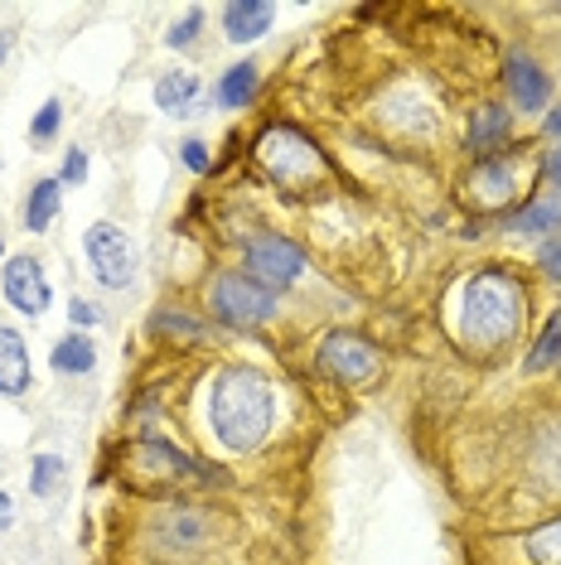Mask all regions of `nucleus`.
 <instances>
[{
    "instance_id": "f257e3e1",
    "label": "nucleus",
    "mask_w": 561,
    "mask_h": 565,
    "mask_svg": "<svg viewBox=\"0 0 561 565\" xmlns=\"http://www.w3.org/2000/svg\"><path fill=\"white\" fill-rule=\"evenodd\" d=\"M528 329V286L508 266H484L461 290V343L475 358H499L522 343Z\"/></svg>"
},
{
    "instance_id": "f03ea898",
    "label": "nucleus",
    "mask_w": 561,
    "mask_h": 565,
    "mask_svg": "<svg viewBox=\"0 0 561 565\" xmlns=\"http://www.w3.org/2000/svg\"><path fill=\"white\" fill-rule=\"evenodd\" d=\"M203 416H209L213 440H219L227 455H257L276 426V392H272V382H266V372L242 367V363L213 372Z\"/></svg>"
},
{
    "instance_id": "7ed1b4c3",
    "label": "nucleus",
    "mask_w": 561,
    "mask_h": 565,
    "mask_svg": "<svg viewBox=\"0 0 561 565\" xmlns=\"http://www.w3.org/2000/svg\"><path fill=\"white\" fill-rule=\"evenodd\" d=\"M213 522H219V512L209 503H165L146 518V546L165 565L203 561L213 546Z\"/></svg>"
},
{
    "instance_id": "20e7f679",
    "label": "nucleus",
    "mask_w": 561,
    "mask_h": 565,
    "mask_svg": "<svg viewBox=\"0 0 561 565\" xmlns=\"http://www.w3.org/2000/svg\"><path fill=\"white\" fill-rule=\"evenodd\" d=\"M252 150H257L262 174L272 179V184H280V189H310V184H320V179L329 174L325 150L290 121L266 126Z\"/></svg>"
},
{
    "instance_id": "39448f33",
    "label": "nucleus",
    "mask_w": 561,
    "mask_h": 565,
    "mask_svg": "<svg viewBox=\"0 0 561 565\" xmlns=\"http://www.w3.org/2000/svg\"><path fill=\"white\" fill-rule=\"evenodd\" d=\"M209 315L227 329H262L280 315V295L257 286L247 271H219L209 286Z\"/></svg>"
},
{
    "instance_id": "423d86ee",
    "label": "nucleus",
    "mask_w": 561,
    "mask_h": 565,
    "mask_svg": "<svg viewBox=\"0 0 561 565\" xmlns=\"http://www.w3.org/2000/svg\"><path fill=\"white\" fill-rule=\"evenodd\" d=\"M315 372L329 382H339V387H373L382 377V353H378L373 339H363V333L335 329L315 343Z\"/></svg>"
},
{
    "instance_id": "0eeeda50",
    "label": "nucleus",
    "mask_w": 561,
    "mask_h": 565,
    "mask_svg": "<svg viewBox=\"0 0 561 565\" xmlns=\"http://www.w3.org/2000/svg\"><path fill=\"white\" fill-rule=\"evenodd\" d=\"M242 271L272 295H280L310 271V256H305L300 242L286 237V233H252L247 242H242Z\"/></svg>"
},
{
    "instance_id": "6e6552de",
    "label": "nucleus",
    "mask_w": 561,
    "mask_h": 565,
    "mask_svg": "<svg viewBox=\"0 0 561 565\" xmlns=\"http://www.w3.org/2000/svg\"><path fill=\"white\" fill-rule=\"evenodd\" d=\"M83 262H87V271H93V280L102 290H131L136 276H140L136 242L126 237V227L107 223V217L83 233Z\"/></svg>"
},
{
    "instance_id": "1a4fd4ad",
    "label": "nucleus",
    "mask_w": 561,
    "mask_h": 565,
    "mask_svg": "<svg viewBox=\"0 0 561 565\" xmlns=\"http://www.w3.org/2000/svg\"><path fill=\"white\" fill-rule=\"evenodd\" d=\"M522 473L542 503H561V416L532 420L528 445H522Z\"/></svg>"
},
{
    "instance_id": "9d476101",
    "label": "nucleus",
    "mask_w": 561,
    "mask_h": 565,
    "mask_svg": "<svg viewBox=\"0 0 561 565\" xmlns=\"http://www.w3.org/2000/svg\"><path fill=\"white\" fill-rule=\"evenodd\" d=\"M0 295H6V305L24 319H44L49 305H54V286H49L40 256L30 252H15L6 256V266H0Z\"/></svg>"
},
{
    "instance_id": "9b49d317",
    "label": "nucleus",
    "mask_w": 561,
    "mask_h": 565,
    "mask_svg": "<svg viewBox=\"0 0 561 565\" xmlns=\"http://www.w3.org/2000/svg\"><path fill=\"white\" fill-rule=\"evenodd\" d=\"M465 199L475 203L479 213H514L518 199V150H499V156H484L475 160V170L465 179Z\"/></svg>"
},
{
    "instance_id": "f8f14e48",
    "label": "nucleus",
    "mask_w": 561,
    "mask_h": 565,
    "mask_svg": "<svg viewBox=\"0 0 561 565\" xmlns=\"http://www.w3.org/2000/svg\"><path fill=\"white\" fill-rule=\"evenodd\" d=\"M504 93H508V107L528 111V117H538V111L552 107V73L542 68L538 58L528 54V49H514L504 63Z\"/></svg>"
},
{
    "instance_id": "ddd939ff",
    "label": "nucleus",
    "mask_w": 561,
    "mask_h": 565,
    "mask_svg": "<svg viewBox=\"0 0 561 565\" xmlns=\"http://www.w3.org/2000/svg\"><path fill=\"white\" fill-rule=\"evenodd\" d=\"M514 107H504V102H479V107H469L465 117V146L469 156L484 160V156H499L508 146V136H514Z\"/></svg>"
},
{
    "instance_id": "4468645a",
    "label": "nucleus",
    "mask_w": 561,
    "mask_h": 565,
    "mask_svg": "<svg viewBox=\"0 0 561 565\" xmlns=\"http://www.w3.org/2000/svg\"><path fill=\"white\" fill-rule=\"evenodd\" d=\"M504 233L508 237H561V199L552 194H532L514 203V213H504Z\"/></svg>"
},
{
    "instance_id": "2eb2a0df",
    "label": "nucleus",
    "mask_w": 561,
    "mask_h": 565,
    "mask_svg": "<svg viewBox=\"0 0 561 565\" xmlns=\"http://www.w3.org/2000/svg\"><path fill=\"white\" fill-rule=\"evenodd\" d=\"M272 20H276V6L272 0H227L219 10V24H223V40L227 44H257L262 34H272Z\"/></svg>"
},
{
    "instance_id": "dca6fc26",
    "label": "nucleus",
    "mask_w": 561,
    "mask_h": 565,
    "mask_svg": "<svg viewBox=\"0 0 561 565\" xmlns=\"http://www.w3.org/2000/svg\"><path fill=\"white\" fill-rule=\"evenodd\" d=\"M131 455H136V465L156 469V473H165V479H209V473H213L209 465H199L194 455L174 449L170 440H160V435H146V440H136ZM213 479H219V473H213Z\"/></svg>"
},
{
    "instance_id": "f3484780",
    "label": "nucleus",
    "mask_w": 561,
    "mask_h": 565,
    "mask_svg": "<svg viewBox=\"0 0 561 565\" xmlns=\"http://www.w3.org/2000/svg\"><path fill=\"white\" fill-rule=\"evenodd\" d=\"M34 387V367H30V343L20 339L10 324H0V396L20 402Z\"/></svg>"
},
{
    "instance_id": "a211bd4d",
    "label": "nucleus",
    "mask_w": 561,
    "mask_h": 565,
    "mask_svg": "<svg viewBox=\"0 0 561 565\" xmlns=\"http://www.w3.org/2000/svg\"><path fill=\"white\" fill-rule=\"evenodd\" d=\"M257 87H262V68H257V63H252V58L227 63V68L219 73V83H213V102H219L223 111H242V107H252Z\"/></svg>"
},
{
    "instance_id": "6ab92c4d",
    "label": "nucleus",
    "mask_w": 561,
    "mask_h": 565,
    "mask_svg": "<svg viewBox=\"0 0 561 565\" xmlns=\"http://www.w3.org/2000/svg\"><path fill=\"white\" fill-rule=\"evenodd\" d=\"M59 213H63V184H59V174H49V179H34L30 184V194H24V233H49V227L59 223Z\"/></svg>"
},
{
    "instance_id": "aec40b11",
    "label": "nucleus",
    "mask_w": 561,
    "mask_h": 565,
    "mask_svg": "<svg viewBox=\"0 0 561 565\" xmlns=\"http://www.w3.org/2000/svg\"><path fill=\"white\" fill-rule=\"evenodd\" d=\"M199 93H203V83H199L189 68H170V73H160L156 87H150L156 107H160V111H170V117H189V107L199 102Z\"/></svg>"
},
{
    "instance_id": "412c9836",
    "label": "nucleus",
    "mask_w": 561,
    "mask_h": 565,
    "mask_svg": "<svg viewBox=\"0 0 561 565\" xmlns=\"http://www.w3.org/2000/svg\"><path fill=\"white\" fill-rule=\"evenodd\" d=\"M518 556H522V565H561V512L532 522L528 532L518 536Z\"/></svg>"
},
{
    "instance_id": "4be33fe9",
    "label": "nucleus",
    "mask_w": 561,
    "mask_h": 565,
    "mask_svg": "<svg viewBox=\"0 0 561 565\" xmlns=\"http://www.w3.org/2000/svg\"><path fill=\"white\" fill-rule=\"evenodd\" d=\"M49 367L59 372V377H87V372L97 367V343L93 333H63V339L54 343V353H49Z\"/></svg>"
},
{
    "instance_id": "5701e85b",
    "label": "nucleus",
    "mask_w": 561,
    "mask_h": 565,
    "mask_svg": "<svg viewBox=\"0 0 561 565\" xmlns=\"http://www.w3.org/2000/svg\"><path fill=\"white\" fill-rule=\"evenodd\" d=\"M552 367H561V305L547 315V324L538 329L528 358H522V372H552Z\"/></svg>"
},
{
    "instance_id": "b1692460",
    "label": "nucleus",
    "mask_w": 561,
    "mask_h": 565,
    "mask_svg": "<svg viewBox=\"0 0 561 565\" xmlns=\"http://www.w3.org/2000/svg\"><path fill=\"white\" fill-rule=\"evenodd\" d=\"M63 479H68V465H63L59 455H34V465H30V493L34 498H59L63 493Z\"/></svg>"
},
{
    "instance_id": "393cba45",
    "label": "nucleus",
    "mask_w": 561,
    "mask_h": 565,
    "mask_svg": "<svg viewBox=\"0 0 561 565\" xmlns=\"http://www.w3.org/2000/svg\"><path fill=\"white\" fill-rule=\"evenodd\" d=\"M199 34H203V10H199V6H189L184 15H180V20L170 24V30L160 34V40H165V49H174V54H184V49H194V44H199Z\"/></svg>"
},
{
    "instance_id": "a878e982",
    "label": "nucleus",
    "mask_w": 561,
    "mask_h": 565,
    "mask_svg": "<svg viewBox=\"0 0 561 565\" xmlns=\"http://www.w3.org/2000/svg\"><path fill=\"white\" fill-rule=\"evenodd\" d=\"M59 131H63V102L59 97H49L40 111H34V121H30V140L34 146H49V140H59Z\"/></svg>"
},
{
    "instance_id": "bb28decb",
    "label": "nucleus",
    "mask_w": 561,
    "mask_h": 565,
    "mask_svg": "<svg viewBox=\"0 0 561 565\" xmlns=\"http://www.w3.org/2000/svg\"><path fill=\"white\" fill-rule=\"evenodd\" d=\"M150 329H156V333H174V339H184V343H199L203 339V319H189L180 310L156 315V319H150Z\"/></svg>"
},
{
    "instance_id": "cd10ccee",
    "label": "nucleus",
    "mask_w": 561,
    "mask_h": 565,
    "mask_svg": "<svg viewBox=\"0 0 561 565\" xmlns=\"http://www.w3.org/2000/svg\"><path fill=\"white\" fill-rule=\"evenodd\" d=\"M180 164H184L189 174H209V164H213L209 140H203V136H184L180 140Z\"/></svg>"
},
{
    "instance_id": "c85d7f7f",
    "label": "nucleus",
    "mask_w": 561,
    "mask_h": 565,
    "mask_svg": "<svg viewBox=\"0 0 561 565\" xmlns=\"http://www.w3.org/2000/svg\"><path fill=\"white\" fill-rule=\"evenodd\" d=\"M538 271L552 280V286H561V237H547L538 247Z\"/></svg>"
},
{
    "instance_id": "c756f323",
    "label": "nucleus",
    "mask_w": 561,
    "mask_h": 565,
    "mask_svg": "<svg viewBox=\"0 0 561 565\" xmlns=\"http://www.w3.org/2000/svg\"><path fill=\"white\" fill-rule=\"evenodd\" d=\"M87 170H93L87 150H68V156H63V170H59V184H63V189H68V184H83Z\"/></svg>"
},
{
    "instance_id": "7c9ffc66",
    "label": "nucleus",
    "mask_w": 561,
    "mask_h": 565,
    "mask_svg": "<svg viewBox=\"0 0 561 565\" xmlns=\"http://www.w3.org/2000/svg\"><path fill=\"white\" fill-rule=\"evenodd\" d=\"M68 319H73V329H97L102 324V310H97V305L93 300H83V295H78V300H68Z\"/></svg>"
},
{
    "instance_id": "2f4dec72",
    "label": "nucleus",
    "mask_w": 561,
    "mask_h": 565,
    "mask_svg": "<svg viewBox=\"0 0 561 565\" xmlns=\"http://www.w3.org/2000/svg\"><path fill=\"white\" fill-rule=\"evenodd\" d=\"M542 174H547V194L561 199V146H552L542 156Z\"/></svg>"
},
{
    "instance_id": "473e14b6",
    "label": "nucleus",
    "mask_w": 561,
    "mask_h": 565,
    "mask_svg": "<svg viewBox=\"0 0 561 565\" xmlns=\"http://www.w3.org/2000/svg\"><path fill=\"white\" fill-rule=\"evenodd\" d=\"M542 131H547V140H552V146H561V102L542 111Z\"/></svg>"
},
{
    "instance_id": "72a5a7b5",
    "label": "nucleus",
    "mask_w": 561,
    "mask_h": 565,
    "mask_svg": "<svg viewBox=\"0 0 561 565\" xmlns=\"http://www.w3.org/2000/svg\"><path fill=\"white\" fill-rule=\"evenodd\" d=\"M10 526H15V498H10L6 488H0V536H6Z\"/></svg>"
},
{
    "instance_id": "f704fd0d",
    "label": "nucleus",
    "mask_w": 561,
    "mask_h": 565,
    "mask_svg": "<svg viewBox=\"0 0 561 565\" xmlns=\"http://www.w3.org/2000/svg\"><path fill=\"white\" fill-rule=\"evenodd\" d=\"M10 49H15V34H10V30H6V24H0V63H6V58H10Z\"/></svg>"
},
{
    "instance_id": "c9c22d12",
    "label": "nucleus",
    "mask_w": 561,
    "mask_h": 565,
    "mask_svg": "<svg viewBox=\"0 0 561 565\" xmlns=\"http://www.w3.org/2000/svg\"><path fill=\"white\" fill-rule=\"evenodd\" d=\"M0 266H6V242H0Z\"/></svg>"
}]
</instances>
